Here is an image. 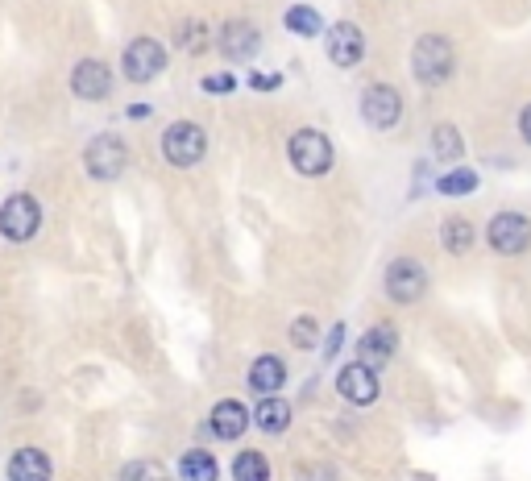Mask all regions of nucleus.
Masks as SVG:
<instances>
[{"mask_svg":"<svg viewBox=\"0 0 531 481\" xmlns=\"http://www.w3.org/2000/svg\"><path fill=\"white\" fill-rule=\"evenodd\" d=\"M453 67H457V59H453V42L449 38L424 34V38L415 42V50H411V71H415V79L424 83V88H440V83H449L453 79Z\"/></svg>","mask_w":531,"mask_h":481,"instance_id":"obj_1","label":"nucleus"},{"mask_svg":"<svg viewBox=\"0 0 531 481\" xmlns=\"http://www.w3.org/2000/svg\"><path fill=\"white\" fill-rule=\"evenodd\" d=\"M287 154H291V166L303 179H320V175H328V166H332V141L320 129H299L287 141Z\"/></svg>","mask_w":531,"mask_h":481,"instance_id":"obj_2","label":"nucleus"},{"mask_svg":"<svg viewBox=\"0 0 531 481\" xmlns=\"http://www.w3.org/2000/svg\"><path fill=\"white\" fill-rule=\"evenodd\" d=\"M162 154L171 166H195L204 154H208V133L195 125V121H175L166 125L162 133Z\"/></svg>","mask_w":531,"mask_h":481,"instance_id":"obj_3","label":"nucleus"},{"mask_svg":"<svg viewBox=\"0 0 531 481\" xmlns=\"http://www.w3.org/2000/svg\"><path fill=\"white\" fill-rule=\"evenodd\" d=\"M486 245L502 258H515V253L531 249V220L523 212H498L486 224Z\"/></svg>","mask_w":531,"mask_h":481,"instance_id":"obj_4","label":"nucleus"},{"mask_svg":"<svg viewBox=\"0 0 531 481\" xmlns=\"http://www.w3.org/2000/svg\"><path fill=\"white\" fill-rule=\"evenodd\" d=\"M38 224H42V208L34 195H9L5 208H0V233H5L9 241H30L38 233Z\"/></svg>","mask_w":531,"mask_h":481,"instance_id":"obj_5","label":"nucleus"},{"mask_svg":"<svg viewBox=\"0 0 531 481\" xmlns=\"http://www.w3.org/2000/svg\"><path fill=\"white\" fill-rule=\"evenodd\" d=\"M361 117H366L370 129H395L403 117V96L390 83H370L361 92Z\"/></svg>","mask_w":531,"mask_h":481,"instance_id":"obj_6","label":"nucleus"},{"mask_svg":"<svg viewBox=\"0 0 531 481\" xmlns=\"http://www.w3.org/2000/svg\"><path fill=\"white\" fill-rule=\"evenodd\" d=\"M125 162H129V150H125V141L113 137V133L92 137L88 154H83V166H88V175L100 179V183H104V179H117V175L125 171Z\"/></svg>","mask_w":531,"mask_h":481,"instance_id":"obj_7","label":"nucleus"},{"mask_svg":"<svg viewBox=\"0 0 531 481\" xmlns=\"http://www.w3.org/2000/svg\"><path fill=\"white\" fill-rule=\"evenodd\" d=\"M121 67H125V75H129L133 83H150L154 75L166 71V50H162L158 38H133V42L125 46Z\"/></svg>","mask_w":531,"mask_h":481,"instance_id":"obj_8","label":"nucleus"},{"mask_svg":"<svg viewBox=\"0 0 531 481\" xmlns=\"http://www.w3.org/2000/svg\"><path fill=\"white\" fill-rule=\"evenodd\" d=\"M424 291H428V270L419 266L415 258L390 262V270H386V295L390 299H395V303H415Z\"/></svg>","mask_w":531,"mask_h":481,"instance_id":"obj_9","label":"nucleus"},{"mask_svg":"<svg viewBox=\"0 0 531 481\" xmlns=\"http://www.w3.org/2000/svg\"><path fill=\"white\" fill-rule=\"evenodd\" d=\"M337 390H341V399H349L353 407H370L378 399V370H370L366 361H349L341 365V374H337Z\"/></svg>","mask_w":531,"mask_h":481,"instance_id":"obj_10","label":"nucleus"},{"mask_svg":"<svg viewBox=\"0 0 531 481\" xmlns=\"http://www.w3.org/2000/svg\"><path fill=\"white\" fill-rule=\"evenodd\" d=\"M328 59L337 63V67H357L361 63V54H366V34L357 30L353 21H337L328 30Z\"/></svg>","mask_w":531,"mask_h":481,"instance_id":"obj_11","label":"nucleus"},{"mask_svg":"<svg viewBox=\"0 0 531 481\" xmlns=\"http://www.w3.org/2000/svg\"><path fill=\"white\" fill-rule=\"evenodd\" d=\"M216 46L229 54V59H237V63H249L258 54V46H262V34H258V25H249V21H229V25H220V34H216Z\"/></svg>","mask_w":531,"mask_h":481,"instance_id":"obj_12","label":"nucleus"},{"mask_svg":"<svg viewBox=\"0 0 531 481\" xmlns=\"http://www.w3.org/2000/svg\"><path fill=\"white\" fill-rule=\"evenodd\" d=\"M108 88H113V71H108L100 59L75 63V71H71V92H75L79 100H104Z\"/></svg>","mask_w":531,"mask_h":481,"instance_id":"obj_13","label":"nucleus"},{"mask_svg":"<svg viewBox=\"0 0 531 481\" xmlns=\"http://www.w3.org/2000/svg\"><path fill=\"white\" fill-rule=\"evenodd\" d=\"M395 349H399V332L390 324H378L357 341V361H366L370 370H382V365L395 357Z\"/></svg>","mask_w":531,"mask_h":481,"instance_id":"obj_14","label":"nucleus"},{"mask_svg":"<svg viewBox=\"0 0 531 481\" xmlns=\"http://www.w3.org/2000/svg\"><path fill=\"white\" fill-rule=\"evenodd\" d=\"M245 428H249V407H241L237 399H220L212 407V432H216V440H241Z\"/></svg>","mask_w":531,"mask_h":481,"instance_id":"obj_15","label":"nucleus"},{"mask_svg":"<svg viewBox=\"0 0 531 481\" xmlns=\"http://www.w3.org/2000/svg\"><path fill=\"white\" fill-rule=\"evenodd\" d=\"M50 457L42 448H17L9 457V481H50Z\"/></svg>","mask_w":531,"mask_h":481,"instance_id":"obj_16","label":"nucleus"},{"mask_svg":"<svg viewBox=\"0 0 531 481\" xmlns=\"http://www.w3.org/2000/svg\"><path fill=\"white\" fill-rule=\"evenodd\" d=\"M245 382H249V390H258L262 399H266V394H278V390H283V382H287V365L278 361V357H258L254 365H249Z\"/></svg>","mask_w":531,"mask_h":481,"instance_id":"obj_17","label":"nucleus"},{"mask_svg":"<svg viewBox=\"0 0 531 481\" xmlns=\"http://www.w3.org/2000/svg\"><path fill=\"white\" fill-rule=\"evenodd\" d=\"M254 423L270 436H283L291 428V407L283 399H274V394H266V399L254 407Z\"/></svg>","mask_w":531,"mask_h":481,"instance_id":"obj_18","label":"nucleus"},{"mask_svg":"<svg viewBox=\"0 0 531 481\" xmlns=\"http://www.w3.org/2000/svg\"><path fill=\"white\" fill-rule=\"evenodd\" d=\"M220 469H216V457L204 448H191L179 457V481H216Z\"/></svg>","mask_w":531,"mask_h":481,"instance_id":"obj_19","label":"nucleus"},{"mask_svg":"<svg viewBox=\"0 0 531 481\" xmlns=\"http://www.w3.org/2000/svg\"><path fill=\"white\" fill-rule=\"evenodd\" d=\"M478 241V229L465 220V216H449L444 220V229H440V245L449 249V253H469V245Z\"/></svg>","mask_w":531,"mask_h":481,"instance_id":"obj_20","label":"nucleus"},{"mask_svg":"<svg viewBox=\"0 0 531 481\" xmlns=\"http://www.w3.org/2000/svg\"><path fill=\"white\" fill-rule=\"evenodd\" d=\"M283 25H287L291 34H299V38H316L324 30V17L312 5H291L287 17H283Z\"/></svg>","mask_w":531,"mask_h":481,"instance_id":"obj_21","label":"nucleus"},{"mask_svg":"<svg viewBox=\"0 0 531 481\" xmlns=\"http://www.w3.org/2000/svg\"><path fill=\"white\" fill-rule=\"evenodd\" d=\"M233 481H270V461L262 457L258 448L237 452V461H233Z\"/></svg>","mask_w":531,"mask_h":481,"instance_id":"obj_22","label":"nucleus"},{"mask_svg":"<svg viewBox=\"0 0 531 481\" xmlns=\"http://www.w3.org/2000/svg\"><path fill=\"white\" fill-rule=\"evenodd\" d=\"M432 150H436V158H444V162H457V158L465 154V141H461L457 125H436V133H432Z\"/></svg>","mask_w":531,"mask_h":481,"instance_id":"obj_23","label":"nucleus"},{"mask_svg":"<svg viewBox=\"0 0 531 481\" xmlns=\"http://www.w3.org/2000/svg\"><path fill=\"white\" fill-rule=\"evenodd\" d=\"M478 183H482L478 171H465V166H457V171L436 179V191H444V195H473V191H478Z\"/></svg>","mask_w":531,"mask_h":481,"instance_id":"obj_24","label":"nucleus"},{"mask_svg":"<svg viewBox=\"0 0 531 481\" xmlns=\"http://www.w3.org/2000/svg\"><path fill=\"white\" fill-rule=\"evenodd\" d=\"M291 341H295V349H316V341H320L316 320H312V316L295 320V324H291Z\"/></svg>","mask_w":531,"mask_h":481,"instance_id":"obj_25","label":"nucleus"},{"mask_svg":"<svg viewBox=\"0 0 531 481\" xmlns=\"http://www.w3.org/2000/svg\"><path fill=\"white\" fill-rule=\"evenodd\" d=\"M121 481H162V473H158V465H150V461H133V465H125Z\"/></svg>","mask_w":531,"mask_h":481,"instance_id":"obj_26","label":"nucleus"},{"mask_svg":"<svg viewBox=\"0 0 531 481\" xmlns=\"http://www.w3.org/2000/svg\"><path fill=\"white\" fill-rule=\"evenodd\" d=\"M204 25L200 21H187L183 30H179V46H187V50H204Z\"/></svg>","mask_w":531,"mask_h":481,"instance_id":"obj_27","label":"nucleus"},{"mask_svg":"<svg viewBox=\"0 0 531 481\" xmlns=\"http://www.w3.org/2000/svg\"><path fill=\"white\" fill-rule=\"evenodd\" d=\"M233 88H237L233 75H208V79H204V92H208V96H229Z\"/></svg>","mask_w":531,"mask_h":481,"instance_id":"obj_28","label":"nucleus"},{"mask_svg":"<svg viewBox=\"0 0 531 481\" xmlns=\"http://www.w3.org/2000/svg\"><path fill=\"white\" fill-rule=\"evenodd\" d=\"M249 83H254L258 92H274L278 83H283V75H274V71H258V75H249Z\"/></svg>","mask_w":531,"mask_h":481,"instance_id":"obj_29","label":"nucleus"},{"mask_svg":"<svg viewBox=\"0 0 531 481\" xmlns=\"http://www.w3.org/2000/svg\"><path fill=\"white\" fill-rule=\"evenodd\" d=\"M341 341H345V324H337V328H332V332H328V341H324V357H337Z\"/></svg>","mask_w":531,"mask_h":481,"instance_id":"obj_30","label":"nucleus"},{"mask_svg":"<svg viewBox=\"0 0 531 481\" xmlns=\"http://www.w3.org/2000/svg\"><path fill=\"white\" fill-rule=\"evenodd\" d=\"M519 129H523V141H527V146H531V104L523 108V117H519Z\"/></svg>","mask_w":531,"mask_h":481,"instance_id":"obj_31","label":"nucleus"},{"mask_svg":"<svg viewBox=\"0 0 531 481\" xmlns=\"http://www.w3.org/2000/svg\"><path fill=\"white\" fill-rule=\"evenodd\" d=\"M150 112H154L150 104H129V117H133V121H142V117H150Z\"/></svg>","mask_w":531,"mask_h":481,"instance_id":"obj_32","label":"nucleus"}]
</instances>
